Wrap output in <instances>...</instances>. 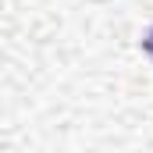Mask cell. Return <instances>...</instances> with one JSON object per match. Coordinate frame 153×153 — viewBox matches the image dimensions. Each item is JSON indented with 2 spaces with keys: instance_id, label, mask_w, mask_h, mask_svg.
Here are the masks:
<instances>
[{
  "instance_id": "obj_1",
  "label": "cell",
  "mask_w": 153,
  "mask_h": 153,
  "mask_svg": "<svg viewBox=\"0 0 153 153\" xmlns=\"http://www.w3.org/2000/svg\"><path fill=\"white\" fill-rule=\"evenodd\" d=\"M143 50H146V53H150V57H153V29H150V32H146V39H143Z\"/></svg>"
}]
</instances>
